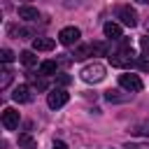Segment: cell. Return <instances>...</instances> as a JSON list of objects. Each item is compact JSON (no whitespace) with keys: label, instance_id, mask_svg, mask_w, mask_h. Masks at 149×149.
I'll use <instances>...</instances> for the list:
<instances>
[{"label":"cell","instance_id":"2e32d148","mask_svg":"<svg viewBox=\"0 0 149 149\" xmlns=\"http://www.w3.org/2000/svg\"><path fill=\"white\" fill-rule=\"evenodd\" d=\"M130 133H137V135H144V137H149V119H144V121L135 123Z\"/></svg>","mask_w":149,"mask_h":149},{"label":"cell","instance_id":"277c9868","mask_svg":"<svg viewBox=\"0 0 149 149\" xmlns=\"http://www.w3.org/2000/svg\"><path fill=\"white\" fill-rule=\"evenodd\" d=\"M68 102V91L65 88H51L49 93H47V105L51 107V109H58V107H63Z\"/></svg>","mask_w":149,"mask_h":149},{"label":"cell","instance_id":"e0dca14e","mask_svg":"<svg viewBox=\"0 0 149 149\" xmlns=\"http://www.w3.org/2000/svg\"><path fill=\"white\" fill-rule=\"evenodd\" d=\"M19 61H21L23 65H28V68H30V65H35L37 56H35L33 51H21V54H19Z\"/></svg>","mask_w":149,"mask_h":149},{"label":"cell","instance_id":"7a4b0ae2","mask_svg":"<svg viewBox=\"0 0 149 149\" xmlns=\"http://www.w3.org/2000/svg\"><path fill=\"white\" fill-rule=\"evenodd\" d=\"M81 79L86 81V84H98V81H102L105 79V65L102 63H88V65H84L81 68Z\"/></svg>","mask_w":149,"mask_h":149},{"label":"cell","instance_id":"4fadbf2b","mask_svg":"<svg viewBox=\"0 0 149 149\" xmlns=\"http://www.w3.org/2000/svg\"><path fill=\"white\" fill-rule=\"evenodd\" d=\"M56 70H58V63L56 61H42L40 63V74H44V77L56 74Z\"/></svg>","mask_w":149,"mask_h":149},{"label":"cell","instance_id":"d4e9b609","mask_svg":"<svg viewBox=\"0 0 149 149\" xmlns=\"http://www.w3.org/2000/svg\"><path fill=\"white\" fill-rule=\"evenodd\" d=\"M56 81H58L61 86H68V84H70V77H68V74H58V77H56Z\"/></svg>","mask_w":149,"mask_h":149},{"label":"cell","instance_id":"9c48e42d","mask_svg":"<svg viewBox=\"0 0 149 149\" xmlns=\"http://www.w3.org/2000/svg\"><path fill=\"white\" fill-rule=\"evenodd\" d=\"M130 98H133V93H121L119 88H109L105 93V100L107 102H128Z\"/></svg>","mask_w":149,"mask_h":149},{"label":"cell","instance_id":"ba28073f","mask_svg":"<svg viewBox=\"0 0 149 149\" xmlns=\"http://www.w3.org/2000/svg\"><path fill=\"white\" fill-rule=\"evenodd\" d=\"M12 98H14L16 102H30V100H33L30 86H28V84H19V86L14 88V93H12Z\"/></svg>","mask_w":149,"mask_h":149},{"label":"cell","instance_id":"ac0fdd59","mask_svg":"<svg viewBox=\"0 0 149 149\" xmlns=\"http://www.w3.org/2000/svg\"><path fill=\"white\" fill-rule=\"evenodd\" d=\"M9 81H12V70H7V68H5V70L0 72V88L5 91V88L9 86Z\"/></svg>","mask_w":149,"mask_h":149},{"label":"cell","instance_id":"5b68a950","mask_svg":"<svg viewBox=\"0 0 149 149\" xmlns=\"http://www.w3.org/2000/svg\"><path fill=\"white\" fill-rule=\"evenodd\" d=\"M119 86L126 88L128 93H137V91H142V79L137 74H121L119 77Z\"/></svg>","mask_w":149,"mask_h":149},{"label":"cell","instance_id":"7402d4cb","mask_svg":"<svg viewBox=\"0 0 149 149\" xmlns=\"http://www.w3.org/2000/svg\"><path fill=\"white\" fill-rule=\"evenodd\" d=\"M140 49H142V54H144V56H149V35L140 40Z\"/></svg>","mask_w":149,"mask_h":149},{"label":"cell","instance_id":"603a6c76","mask_svg":"<svg viewBox=\"0 0 149 149\" xmlns=\"http://www.w3.org/2000/svg\"><path fill=\"white\" fill-rule=\"evenodd\" d=\"M137 68H140L142 72H149V58H144V56H142V58L137 61Z\"/></svg>","mask_w":149,"mask_h":149},{"label":"cell","instance_id":"4316f807","mask_svg":"<svg viewBox=\"0 0 149 149\" xmlns=\"http://www.w3.org/2000/svg\"><path fill=\"white\" fill-rule=\"evenodd\" d=\"M137 2H149V0H137Z\"/></svg>","mask_w":149,"mask_h":149},{"label":"cell","instance_id":"9a60e30c","mask_svg":"<svg viewBox=\"0 0 149 149\" xmlns=\"http://www.w3.org/2000/svg\"><path fill=\"white\" fill-rule=\"evenodd\" d=\"M19 147H23V149H37V142H35L33 135L21 133V135H19Z\"/></svg>","mask_w":149,"mask_h":149},{"label":"cell","instance_id":"484cf974","mask_svg":"<svg viewBox=\"0 0 149 149\" xmlns=\"http://www.w3.org/2000/svg\"><path fill=\"white\" fill-rule=\"evenodd\" d=\"M51 149H68V144H65L63 140H56V142L51 144Z\"/></svg>","mask_w":149,"mask_h":149},{"label":"cell","instance_id":"5bb4252c","mask_svg":"<svg viewBox=\"0 0 149 149\" xmlns=\"http://www.w3.org/2000/svg\"><path fill=\"white\" fill-rule=\"evenodd\" d=\"M88 54H93V47H91V44H79V47L74 49V54H72V58H74V61H84Z\"/></svg>","mask_w":149,"mask_h":149},{"label":"cell","instance_id":"d6986e66","mask_svg":"<svg viewBox=\"0 0 149 149\" xmlns=\"http://www.w3.org/2000/svg\"><path fill=\"white\" fill-rule=\"evenodd\" d=\"M0 61H2V63H12V61H14L12 49H7V47H5V49H0Z\"/></svg>","mask_w":149,"mask_h":149},{"label":"cell","instance_id":"8fae6325","mask_svg":"<svg viewBox=\"0 0 149 149\" xmlns=\"http://www.w3.org/2000/svg\"><path fill=\"white\" fill-rule=\"evenodd\" d=\"M102 30H105V35H107V37H112V40H121V26H119V23L107 21V23L102 26Z\"/></svg>","mask_w":149,"mask_h":149},{"label":"cell","instance_id":"cb8c5ba5","mask_svg":"<svg viewBox=\"0 0 149 149\" xmlns=\"http://www.w3.org/2000/svg\"><path fill=\"white\" fill-rule=\"evenodd\" d=\"M126 149H149V144H140V142H128Z\"/></svg>","mask_w":149,"mask_h":149},{"label":"cell","instance_id":"52a82bcc","mask_svg":"<svg viewBox=\"0 0 149 149\" xmlns=\"http://www.w3.org/2000/svg\"><path fill=\"white\" fill-rule=\"evenodd\" d=\"M2 126L7 130H16L19 128V112L12 109V107H5L2 109Z\"/></svg>","mask_w":149,"mask_h":149},{"label":"cell","instance_id":"30bf717a","mask_svg":"<svg viewBox=\"0 0 149 149\" xmlns=\"http://www.w3.org/2000/svg\"><path fill=\"white\" fill-rule=\"evenodd\" d=\"M54 47H56V42L51 37H35L33 40V49L35 51H51Z\"/></svg>","mask_w":149,"mask_h":149},{"label":"cell","instance_id":"3957f363","mask_svg":"<svg viewBox=\"0 0 149 149\" xmlns=\"http://www.w3.org/2000/svg\"><path fill=\"white\" fill-rule=\"evenodd\" d=\"M79 37H81V30L74 28V26H68V28H63V30L58 33V42H61L63 47H74V44L79 42Z\"/></svg>","mask_w":149,"mask_h":149},{"label":"cell","instance_id":"6da1fadb","mask_svg":"<svg viewBox=\"0 0 149 149\" xmlns=\"http://www.w3.org/2000/svg\"><path fill=\"white\" fill-rule=\"evenodd\" d=\"M109 63H112V68H133L135 65V54H133V47L128 40H121L119 49L109 54Z\"/></svg>","mask_w":149,"mask_h":149},{"label":"cell","instance_id":"ffe728a7","mask_svg":"<svg viewBox=\"0 0 149 149\" xmlns=\"http://www.w3.org/2000/svg\"><path fill=\"white\" fill-rule=\"evenodd\" d=\"M28 79L33 81V86H35L37 91H44V88H47V81H44V79H37L35 74H28Z\"/></svg>","mask_w":149,"mask_h":149},{"label":"cell","instance_id":"8992f818","mask_svg":"<svg viewBox=\"0 0 149 149\" xmlns=\"http://www.w3.org/2000/svg\"><path fill=\"white\" fill-rule=\"evenodd\" d=\"M119 19H121V23H123V26H128V28L137 26V12H135L130 5L119 7Z\"/></svg>","mask_w":149,"mask_h":149},{"label":"cell","instance_id":"7c38bea8","mask_svg":"<svg viewBox=\"0 0 149 149\" xmlns=\"http://www.w3.org/2000/svg\"><path fill=\"white\" fill-rule=\"evenodd\" d=\"M37 16H40V14H37L35 7H28V5L19 7V19H23V21H35Z\"/></svg>","mask_w":149,"mask_h":149},{"label":"cell","instance_id":"44dd1931","mask_svg":"<svg viewBox=\"0 0 149 149\" xmlns=\"http://www.w3.org/2000/svg\"><path fill=\"white\" fill-rule=\"evenodd\" d=\"M91 47H93V54H107V44L105 42H95Z\"/></svg>","mask_w":149,"mask_h":149}]
</instances>
